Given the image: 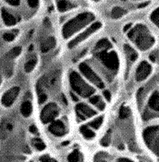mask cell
Here are the masks:
<instances>
[{
  "label": "cell",
  "mask_w": 159,
  "mask_h": 162,
  "mask_svg": "<svg viewBox=\"0 0 159 162\" xmlns=\"http://www.w3.org/2000/svg\"><path fill=\"white\" fill-rule=\"evenodd\" d=\"M2 18H3L4 23L7 26L15 25L16 23H17L15 17L13 14H11L10 13H8V11L4 10V9L2 10Z\"/></svg>",
  "instance_id": "15"
},
{
  "label": "cell",
  "mask_w": 159,
  "mask_h": 162,
  "mask_svg": "<svg viewBox=\"0 0 159 162\" xmlns=\"http://www.w3.org/2000/svg\"><path fill=\"white\" fill-rule=\"evenodd\" d=\"M124 52L127 55V56L129 57V59L131 61H134L138 58V54L134 49L132 48L131 46H129V45H124Z\"/></svg>",
  "instance_id": "18"
},
{
  "label": "cell",
  "mask_w": 159,
  "mask_h": 162,
  "mask_svg": "<svg viewBox=\"0 0 159 162\" xmlns=\"http://www.w3.org/2000/svg\"><path fill=\"white\" fill-rule=\"evenodd\" d=\"M76 113L79 117L82 120L91 117L97 113V112L85 104H79L76 105Z\"/></svg>",
  "instance_id": "10"
},
{
  "label": "cell",
  "mask_w": 159,
  "mask_h": 162,
  "mask_svg": "<svg viewBox=\"0 0 159 162\" xmlns=\"http://www.w3.org/2000/svg\"><path fill=\"white\" fill-rule=\"evenodd\" d=\"M33 112V106L29 101H25L21 105V113L24 117H29Z\"/></svg>",
  "instance_id": "17"
},
{
  "label": "cell",
  "mask_w": 159,
  "mask_h": 162,
  "mask_svg": "<svg viewBox=\"0 0 159 162\" xmlns=\"http://www.w3.org/2000/svg\"><path fill=\"white\" fill-rule=\"evenodd\" d=\"M152 68L151 66L149 65L148 62L144 61L142 62L139 66L137 69L136 71V80L137 81H142L145 79L148 76V75L151 73Z\"/></svg>",
  "instance_id": "11"
},
{
  "label": "cell",
  "mask_w": 159,
  "mask_h": 162,
  "mask_svg": "<svg viewBox=\"0 0 159 162\" xmlns=\"http://www.w3.org/2000/svg\"><path fill=\"white\" fill-rule=\"evenodd\" d=\"M151 20L156 24L157 27H159V8H157L151 15Z\"/></svg>",
  "instance_id": "29"
},
{
  "label": "cell",
  "mask_w": 159,
  "mask_h": 162,
  "mask_svg": "<svg viewBox=\"0 0 159 162\" xmlns=\"http://www.w3.org/2000/svg\"><path fill=\"white\" fill-rule=\"evenodd\" d=\"M79 69H80V70L81 71V73L83 74L84 75L86 76V78L88 79L91 83L95 84L98 88L103 89L104 87V84L103 83L102 79L97 75V74H96L87 64L81 63V65L79 66Z\"/></svg>",
  "instance_id": "6"
},
{
  "label": "cell",
  "mask_w": 159,
  "mask_h": 162,
  "mask_svg": "<svg viewBox=\"0 0 159 162\" xmlns=\"http://www.w3.org/2000/svg\"><path fill=\"white\" fill-rule=\"evenodd\" d=\"M90 102H91L92 104H94L95 106L97 107L99 110H103V109L105 108V104L104 103L102 99H101L99 95L92 97V98L90 99Z\"/></svg>",
  "instance_id": "19"
},
{
  "label": "cell",
  "mask_w": 159,
  "mask_h": 162,
  "mask_svg": "<svg viewBox=\"0 0 159 162\" xmlns=\"http://www.w3.org/2000/svg\"><path fill=\"white\" fill-rule=\"evenodd\" d=\"M29 130H30V132H32V133H33V134H35V133L38 132V129H37V127H36L35 126H33V125L29 127Z\"/></svg>",
  "instance_id": "36"
},
{
  "label": "cell",
  "mask_w": 159,
  "mask_h": 162,
  "mask_svg": "<svg viewBox=\"0 0 159 162\" xmlns=\"http://www.w3.org/2000/svg\"><path fill=\"white\" fill-rule=\"evenodd\" d=\"M130 114V111H129V108H127L125 106H122L119 109V117L120 118H125L127 117H129Z\"/></svg>",
  "instance_id": "28"
},
{
  "label": "cell",
  "mask_w": 159,
  "mask_h": 162,
  "mask_svg": "<svg viewBox=\"0 0 159 162\" xmlns=\"http://www.w3.org/2000/svg\"><path fill=\"white\" fill-rule=\"evenodd\" d=\"M7 127H8V130H12V129H13V126H12V125H11V124H8Z\"/></svg>",
  "instance_id": "41"
},
{
  "label": "cell",
  "mask_w": 159,
  "mask_h": 162,
  "mask_svg": "<svg viewBox=\"0 0 159 162\" xmlns=\"http://www.w3.org/2000/svg\"><path fill=\"white\" fill-rule=\"evenodd\" d=\"M32 49H33V45H32V46H31L30 47H29V51H32Z\"/></svg>",
  "instance_id": "42"
},
{
  "label": "cell",
  "mask_w": 159,
  "mask_h": 162,
  "mask_svg": "<svg viewBox=\"0 0 159 162\" xmlns=\"http://www.w3.org/2000/svg\"><path fill=\"white\" fill-rule=\"evenodd\" d=\"M14 34L12 32H7L3 34V39L7 41H12L14 39Z\"/></svg>",
  "instance_id": "31"
},
{
  "label": "cell",
  "mask_w": 159,
  "mask_h": 162,
  "mask_svg": "<svg viewBox=\"0 0 159 162\" xmlns=\"http://www.w3.org/2000/svg\"><path fill=\"white\" fill-rule=\"evenodd\" d=\"M71 98H72V99H73L74 100H75V101H78V100H79L78 98H76V97L75 96V95H74L73 94H71Z\"/></svg>",
  "instance_id": "40"
},
{
  "label": "cell",
  "mask_w": 159,
  "mask_h": 162,
  "mask_svg": "<svg viewBox=\"0 0 159 162\" xmlns=\"http://www.w3.org/2000/svg\"><path fill=\"white\" fill-rule=\"evenodd\" d=\"M104 95V97H105V99L108 100V101H110V99H111V94H110V93H109L108 90H104V91L103 92Z\"/></svg>",
  "instance_id": "35"
},
{
  "label": "cell",
  "mask_w": 159,
  "mask_h": 162,
  "mask_svg": "<svg viewBox=\"0 0 159 162\" xmlns=\"http://www.w3.org/2000/svg\"><path fill=\"white\" fill-rule=\"evenodd\" d=\"M103 120H104V117L103 116L99 117H97L96 119H95L94 121H92L91 122H90V124H89V125H90L91 127L95 128V129H98L99 127L101 126V124H102V122H103Z\"/></svg>",
  "instance_id": "25"
},
{
  "label": "cell",
  "mask_w": 159,
  "mask_h": 162,
  "mask_svg": "<svg viewBox=\"0 0 159 162\" xmlns=\"http://www.w3.org/2000/svg\"><path fill=\"white\" fill-rule=\"evenodd\" d=\"M126 13V11L124 10V8H120V7H115L113 8V10L111 12L112 18H121L122 16H124Z\"/></svg>",
  "instance_id": "20"
},
{
  "label": "cell",
  "mask_w": 159,
  "mask_h": 162,
  "mask_svg": "<svg viewBox=\"0 0 159 162\" xmlns=\"http://www.w3.org/2000/svg\"><path fill=\"white\" fill-rule=\"evenodd\" d=\"M58 113L59 109L57 105L54 103H51L42 109L41 113V120L43 123H47L56 117Z\"/></svg>",
  "instance_id": "7"
},
{
  "label": "cell",
  "mask_w": 159,
  "mask_h": 162,
  "mask_svg": "<svg viewBox=\"0 0 159 162\" xmlns=\"http://www.w3.org/2000/svg\"><path fill=\"white\" fill-rule=\"evenodd\" d=\"M42 162H56L55 160H53L52 159H50V158H44V159L42 160Z\"/></svg>",
  "instance_id": "37"
},
{
  "label": "cell",
  "mask_w": 159,
  "mask_h": 162,
  "mask_svg": "<svg viewBox=\"0 0 159 162\" xmlns=\"http://www.w3.org/2000/svg\"><path fill=\"white\" fill-rule=\"evenodd\" d=\"M80 131H81L82 135L86 137V139H91V138H93V137H95L94 132H92L91 129H89L86 126H82V127L80 128Z\"/></svg>",
  "instance_id": "21"
},
{
  "label": "cell",
  "mask_w": 159,
  "mask_h": 162,
  "mask_svg": "<svg viewBox=\"0 0 159 162\" xmlns=\"http://www.w3.org/2000/svg\"><path fill=\"white\" fill-rule=\"evenodd\" d=\"M110 47H111V44L109 40L107 39H102L99 41H98V43L95 46V50L98 51L99 52H102V51H107V50Z\"/></svg>",
  "instance_id": "16"
},
{
  "label": "cell",
  "mask_w": 159,
  "mask_h": 162,
  "mask_svg": "<svg viewBox=\"0 0 159 162\" xmlns=\"http://www.w3.org/2000/svg\"><path fill=\"white\" fill-rule=\"evenodd\" d=\"M49 131L56 137H62L66 133V127L61 121L53 122L49 127Z\"/></svg>",
  "instance_id": "12"
},
{
  "label": "cell",
  "mask_w": 159,
  "mask_h": 162,
  "mask_svg": "<svg viewBox=\"0 0 159 162\" xmlns=\"http://www.w3.org/2000/svg\"><path fill=\"white\" fill-rule=\"evenodd\" d=\"M19 92H20L19 87H13V88H11L8 91L6 92L2 98V103L3 105L5 107L11 106L17 99Z\"/></svg>",
  "instance_id": "9"
},
{
  "label": "cell",
  "mask_w": 159,
  "mask_h": 162,
  "mask_svg": "<svg viewBox=\"0 0 159 162\" xmlns=\"http://www.w3.org/2000/svg\"><path fill=\"white\" fill-rule=\"evenodd\" d=\"M110 142V135H109V132L103 137V139L101 140V145L104 147H107Z\"/></svg>",
  "instance_id": "30"
},
{
  "label": "cell",
  "mask_w": 159,
  "mask_h": 162,
  "mask_svg": "<svg viewBox=\"0 0 159 162\" xmlns=\"http://www.w3.org/2000/svg\"><path fill=\"white\" fill-rule=\"evenodd\" d=\"M6 2L13 6H18L20 4V1H18V0H6Z\"/></svg>",
  "instance_id": "34"
},
{
  "label": "cell",
  "mask_w": 159,
  "mask_h": 162,
  "mask_svg": "<svg viewBox=\"0 0 159 162\" xmlns=\"http://www.w3.org/2000/svg\"><path fill=\"white\" fill-rule=\"evenodd\" d=\"M56 46V40L53 36L46 38L41 44V50L42 52H46Z\"/></svg>",
  "instance_id": "13"
},
{
  "label": "cell",
  "mask_w": 159,
  "mask_h": 162,
  "mask_svg": "<svg viewBox=\"0 0 159 162\" xmlns=\"http://www.w3.org/2000/svg\"><path fill=\"white\" fill-rule=\"evenodd\" d=\"M144 137L147 145L159 156V127H148L144 132Z\"/></svg>",
  "instance_id": "4"
},
{
  "label": "cell",
  "mask_w": 159,
  "mask_h": 162,
  "mask_svg": "<svg viewBox=\"0 0 159 162\" xmlns=\"http://www.w3.org/2000/svg\"><path fill=\"white\" fill-rule=\"evenodd\" d=\"M47 99V96H46V94H41L38 97V103L39 104H43L44 102H46V100Z\"/></svg>",
  "instance_id": "32"
},
{
  "label": "cell",
  "mask_w": 159,
  "mask_h": 162,
  "mask_svg": "<svg viewBox=\"0 0 159 162\" xmlns=\"http://www.w3.org/2000/svg\"><path fill=\"white\" fill-rule=\"evenodd\" d=\"M71 7V4L70 2H67V1H58L57 2V8L60 12L68 10Z\"/></svg>",
  "instance_id": "23"
},
{
  "label": "cell",
  "mask_w": 159,
  "mask_h": 162,
  "mask_svg": "<svg viewBox=\"0 0 159 162\" xmlns=\"http://www.w3.org/2000/svg\"><path fill=\"white\" fill-rule=\"evenodd\" d=\"M149 107L154 111L159 112V93L155 91L152 94L151 98L148 102Z\"/></svg>",
  "instance_id": "14"
},
{
  "label": "cell",
  "mask_w": 159,
  "mask_h": 162,
  "mask_svg": "<svg viewBox=\"0 0 159 162\" xmlns=\"http://www.w3.org/2000/svg\"><path fill=\"white\" fill-rule=\"evenodd\" d=\"M36 64H37V59L33 58L31 59L29 61L25 64V66H24V70H25L26 72H31V71L33 70L34 67H35Z\"/></svg>",
  "instance_id": "24"
},
{
  "label": "cell",
  "mask_w": 159,
  "mask_h": 162,
  "mask_svg": "<svg viewBox=\"0 0 159 162\" xmlns=\"http://www.w3.org/2000/svg\"><path fill=\"white\" fill-rule=\"evenodd\" d=\"M70 82L71 88L83 98H87L95 93V89L86 83L84 79L79 75L78 73L75 71L71 72L70 75Z\"/></svg>",
  "instance_id": "3"
},
{
  "label": "cell",
  "mask_w": 159,
  "mask_h": 162,
  "mask_svg": "<svg viewBox=\"0 0 159 162\" xmlns=\"http://www.w3.org/2000/svg\"><path fill=\"white\" fill-rule=\"evenodd\" d=\"M128 36L142 51H146L154 43L153 37L149 33L148 28L143 25H138L131 29Z\"/></svg>",
  "instance_id": "1"
},
{
  "label": "cell",
  "mask_w": 159,
  "mask_h": 162,
  "mask_svg": "<svg viewBox=\"0 0 159 162\" xmlns=\"http://www.w3.org/2000/svg\"><path fill=\"white\" fill-rule=\"evenodd\" d=\"M94 19V15L90 13H83L69 21L63 28V36L65 38L70 37L71 35L81 30Z\"/></svg>",
  "instance_id": "2"
},
{
  "label": "cell",
  "mask_w": 159,
  "mask_h": 162,
  "mask_svg": "<svg viewBox=\"0 0 159 162\" xmlns=\"http://www.w3.org/2000/svg\"><path fill=\"white\" fill-rule=\"evenodd\" d=\"M131 27H132V23H129L128 25H126V26H125V27H124V32H126V31L129 30V28H131Z\"/></svg>",
  "instance_id": "38"
},
{
  "label": "cell",
  "mask_w": 159,
  "mask_h": 162,
  "mask_svg": "<svg viewBox=\"0 0 159 162\" xmlns=\"http://www.w3.org/2000/svg\"><path fill=\"white\" fill-rule=\"evenodd\" d=\"M28 5L30 6L31 8H36V7H38L39 2L35 1V0H29V1H28Z\"/></svg>",
  "instance_id": "33"
},
{
  "label": "cell",
  "mask_w": 159,
  "mask_h": 162,
  "mask_svg": "<svg viewBox=\"0 0 159 162\" xmlns=\"http://www.w3.org/2000/svg\"><path fill=\"white\" fill-rule=\"evenodd\" d=\"M81 154L78 150H75L68 156V162H81Z\"/></svg>",
  "instance_id": "22"
},
{
  "label": "cell",
  "mask_w": 159,
  "mask_h": 162,
  "mask_svg": "<svg viewBox=\"0 0 159 162\" xmlns=\"http://www.w3.org/2000/svg\"><path fill=\"white\" fill-rule=\"evenodd\" d=\"M100 27H101L100 23H95L94 24H92L88 29H86L85 32H83L81 34H80L78 36H76L74 40H71V42L69 43V48H72V47H74V46H76V45H78L80 42H81L82 40H84L86 38L88 37L91 34H92L93 32H96V31L98 30Z\"/></svg>",
  "instance_id": "8"
},
{
  "label": "cell",
  "mask_w": 159,
  "mask_h": 162,
  "mask_svg": "<svg viewBox=\"0 0 159 162\" xmlns=\"http://www.w3.org/2000/svg\"><path fill=\"white\" fill-rule=\"evenodd\" d=\"M118 162H133V161L129 159H119V160H118Z\"/></svg>",
  "instance_id": "39"
},
{
  "label": "cell",
  "mask_w": 159,
  "mask_h": 162,
  "mask_svg": "<svg viewBox=\"0 0 159 162\" xmlns=\"http://www.w3.org/2000/svg\"><path fill=\"white\" fill-rule=\"evenodd\" d=\"M21 53V47L20 46H17L14 47L13 49H12L8 54H7V57L9 58H15L18 55H20Z\"/></svg>",
  "instance_id": "26"
},
{
  "label": "cell",
  "mask_w": 159,
  "mask_h": 162,
  "mask_svg": "<svg viewBox=\"0 0 159 162\" xmlns=\"http://www.w3.org/2000/svg\"><path fill=\"white\" fill-rule=\"evenodd\" d=\"M97 56L102 61V63L107 68L109 69L110 70L116 72L117 70L119 69V58H118L117 54L114 51H110V52L102 51V52H99L97 54Z\"/></svg>",
  "instance_id": "5"
},
{
  "label": "cell",
  "mask_w": 159,
  "mask_h": 162,
  "mask_svg": "<svg viewBox=\"0 0 159 162\" xmlns=\"http://www.w3.org/2000/svg\"><path fill=\"white\" fill-rule=\"evenodd\" d=\"M33 144L34 145V147L37 148L39 151H42L46 148V145L43 143L42 141H41L40 139H38V138H34L33 140Z\"/></svg>",
  "instance_id": "27"
}]
</instances>
